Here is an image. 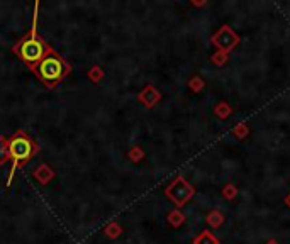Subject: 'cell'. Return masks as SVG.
I'll use <instances>...</instances> for the list:
<instances>
[{
	"label": "cell",
	"instance_id": "obj_1",
	"mask_svg": "<svg viewBox=\"0 0 290 244\" xmlns=\"http://www.w3.org/2000/svg\"><path fill=\"white\" fill-rule=\"evenodd\" d=\"M33 71L41 80V83L53 88L70 73V65H68L56 51L51 49L50 53L33 68Z\"/></svg>",
	"mask_w": 290,
	"mask_h": 244
},
{
	"label": "cell",
	"instance_id": "obj_2",
	"mask_svg": "<svg viewBox=\"0 0 290 244\" xmlns=\"http://www.w3.org/2000/svg\"><path fill=\"white\" fill-rule=\"evenodd\" d=\"M51 51V48L48 46V43L41 36H37L36 33H31L27 36H24L19 43L14 46V53L33 70L44 56Z\"/></svg>",
	"mask_w": 290,
	"mask_h": 244
},
{
	"label": "cell",
	"instance_id": "obj_3",
	"mask_svg": "<svg viewBox=\"0 0 290 244\" xmlns=\"http://www.w3.org/2000/svg\"><path fill=\"white\" fill-rule=\"evenodd\" d=\"M7 153L12 161V171L19 166H24L27 161L33 160V156L37 153V144L33 141V137L26 132H16L7 141Z\"/></svg>",
	"mask_w": 290,
	"mask_h": 244
}]
</instances>
